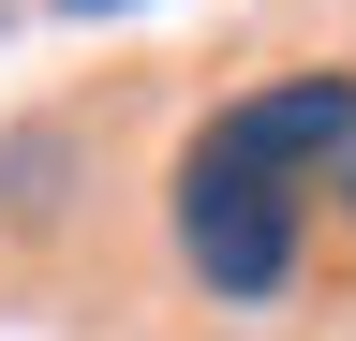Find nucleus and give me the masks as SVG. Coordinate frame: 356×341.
Listing matches in <instances>:
<instances>
[{"mask_svg":"<svg viewBox=\"0 0 356 341\" xmlns=\"http://www.w3.org/2000/svg\"><path fill=\"white\" fill-rule=\"evenodd\" d=\"M297 238H312V193L297 178H267V163H238L222 134L178 149V267H193L208 297H282L297 282Z\"/></svg>","mask_w":356,"mask_h":341,"instance_id":"obj_1","label":"nucleus"},{"mask_svg":"<svg viewBox=\"0 0 356 341\" xmlns=\"http://www.w3.org/2000/svg\"><path fill=\"white\" fill-rule=\"evenodd\" d=\"M208 134L238 149V163H267V178L327 193V178H341V149H356V74H282V90H238Z\"/></svg>","mask_w":356,"mask_h":341,"instance_id":"obj_2","label":"nucleus"},{"mask_svg":"<svg viewBox=\"0 0 356 341\" xmlns=\"http://www.w3.org/2000/svg\"><path fill=\"white\" fill-rule=\"evenodd\" d=\"M44 15H134V0H44Z\"/></svg>","mask_w":356,"mask_h":341,"instance_id":"obj_3","label":"nucleus"},{"mask_svg":"<svg viewBox=\"0 0 356 341\" xmlns=\"http://www.w3.org/2000/svg\"><path fill=\"white\" fill-rule=\"evenodd\" d=\"M327 193H341V223H356V149H341V178H327Z\"/></svg>","mask_w":356,"mask_h":341,"instance_id":"obj_4","label":"nucleus"}]
</instances>
